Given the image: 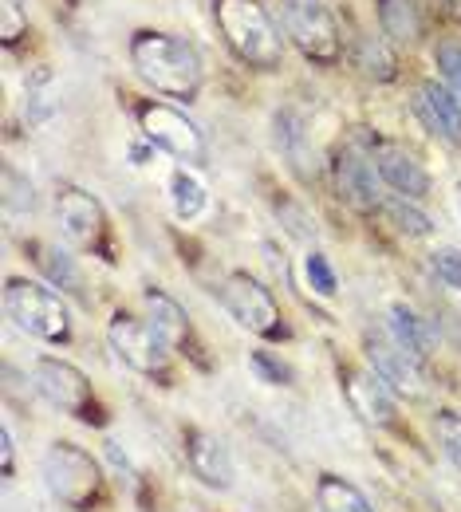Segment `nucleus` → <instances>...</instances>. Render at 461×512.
<instances>
[{"instance_id": "obj_17", "label": "nucleus", "mask_w": 461, "mask_h": 512, "mask_svg": "<svg viewBox=\"0 0 461 512\" xmlns=\"http://www.w3.org/2000/svg\"><path fill=\"white\" fill-rule=\"evenodd\" d=\"M146 320H150V327H154L174 351H190V347H194L190 316H186V308H182L174 296L150 288V292H146Z\"/></svg>"}, {"instance_id": "obj_27", "label": "nucleus", "mask_w": 461, "mask_h": 512, "mask_svg": "<svg viewBox=\"0 0 461 512\" xmlns=\"http://www.w3.org/2000/svg\"><path fill=\"white\" fill-rule=\"evenodd\" d=\"M249 371L268 386H292V379H296V371L284 359H276L272 351H253L249 355Z\"/></svg>"}, {"instance_id": "obj_26", "label": "nucleus", "mask_w": 461, "mask_h": 512, "mask_svg": "<svg viewBox=\"0 0 461 512\" xmlns=\"http://www.w3.org/2000/svg\"><path fill=\"white\" fill-rule=\"evenodd\" d=\"M4 205H8V213H32L36 209V186L16 166H4Z\"/></svg>"}, {"instance_id": "obj_8", "label": "nucleus", "mask_w": 461, "mask_h": 512, "mask_svg": "<svg viewBox=\"0 0 461 512\" xmlns=\"http://www.w3.org/2000/svg\"><path fill=\"white\" fill-rule=\"evenodd\" d=\"M134 119H138V130L146 134L150 146H158V150H166V154H174L178 162H190V166L205 162V154H209L205 134L198 130L194 119H186V111L146 99V103L134 107Z\"/></svg>"}, {"instance_id": "obj_28", "label": "nucleus", "mask_w": 461, "mask_h": 512, "mask_svg": "<svg viewBox=\"0 0 461 512\" xmlns=\"http://www.w3.org/2000/svg\"><path fill=\"white\" fill-rule=\"evenodd\" d=\"M276 146H280L284 154H292V158L304 154V123H300L292 111H280V115H276Z\"/></svg>"}, {"instance_id": "obj_22", "label": "nucleus", "mask_w": 461, "mask_h": 512, "mask_svg": "<svg viewBox=\"0 0 461 512\" xmlns=\"http://www.w3.org/2000/svg\"><path fill=\"white\" fill-rule=\"evenodd\" d=\"M379 209H383V217L395 225L402 237H430V233H434V221H430L410 197H398V193L395 197H383Z\"/></svg>"}, {"instance_id": "obj_6", "label": "nucleus", "mask_w": 461, "mask_h": 512, "mask_svg": "<svg viewBox=\"0 0 461 512\" xmlns=\"http://www.w3.org/2000/svg\"><path fill=\"white\" fill-rule=\"evenodd\" d=\"M221 296V308L241 323L245 331L261 335V339H284L288 335V323H284V312L276 304V296L264 288L253 272H229L217 288Z\"/></svg>"}, {"instance_id": "obj_34", "label": "nucleus", "mask_w": 461, "mask_h": 512, "mask_svg": "<svg viewBox=\"0 0 461 512\" xmlns=\"http://www.w3.org/2000/svg\"><path fill=\"white\" fill-rule=\"evenodd\" d=\"M458 209H461V201H458Z\"/></svg>"}, {"instance_id": "obj_31", "label": "nucleus", "mask_w": 461, "mask_h": 512, "mask_svg": "<svg viewBox=\"0 0 461 512\" xmlns=\"http://www.w3.org/2000/svg\"><path fill=\"white\" fill-rule=\"evenodd\" d=\"M304 272H308V284H312L320 296H335L339 280H335V272H331L328 256H324V253H308V256H304Z\"/></svg>"}, {"instance_id": "obj_21", "label": "nucleus", "mask_w": 461, "mask_h": 512, "mask_svg": "<svg viewBox=\"0 0 461 512\" xmlns=\"http://www.w3.org/2000/svg\"><path fill=\"white\" fill-rule=\"evenodd\" d=\"M379 24H383V36H391L395 44H414L422 36L418 0H379Z\"/></svg>"}, {"instance_id": "obj_14", "label": "nucleus", "mask_w": 461, "mask_h": 512, "mask_svg": "<svg viewBox=\"0 0 461 512\" xmlns=\"http://www.w3.org/2000/svg\"><path fill=\"white\" fill-rule=\"evenodd\" d=\"M186 465L190 473L198 477L205 489H217V493H229L233 489V477H237V465H233V453L221 438L205 434V430H186Z\"/></svg>"}, {"instance_id": "obj_24", "label": "nucleus", "mask_w": 461, "mask_h": 512, "mask_svg": "<svg viewBox=\"0 0 461 512\" xmlns=\"http://www.w3.org/2000/svg\"><path fill=\"white\" fill-rule=\"evenodd\" d=\"M355 67H359L363 75L379 79V83H391L398 75L391 52H387L383 40H375V36H359V40H355Z\"/></svg>"}, {"instance_id": "obj_9", "label": "nucleus", "mask_w": 461, "mask_h": 512, "mask_svg": "<svg viewBox=\"0 0 461 512\" xmlns=\"http://www.w3.org/2000/svg\"><path fill=\"white\" fill-rule=\"evenodd\" d=\"M56 221H60V233L67 237V245L111 260V225H107V213H103L95 193L79 190V186H60Z\"/></svg>"}, {"instance_id": "obj_18", "label": "nucleus", "mask_w": 461, "mask_h": 512, "mask_svg": "<svg viewBox=\"0 0 461 512\" xmlns=\"http://www.w3.org/2000/svg\"><path fill=\"white\" fill-rule=\"evenodd\" d=\"M387 335L395 339L398 347H406L410 355H418V359H430L434 347H438V335H434L430 320H422L406 304H391L387 308Z\"/></svg>"}, {"instance_id": "obj_4", "label": "nucleus", "mask_w": 461, "mask_h": 512, "mask_svg": "<svg viewBox=\"0 0 461 512\" xmlns=\"http://www.w3.org/2000/svg\"><path fill=\"white\" fill-rule=\"evenodd\" d=\"M4 312L32 339H44V343L71 339V312L52 284H40L28 276H8L4 280Z\"/></svg>"}, {"instance_id": "obj_33", "label": "nucleus", "mask_w": 461, "mask_h": 512, "mask_svg": "<svg viewBox=\"0 0 461 512\" xmlns=\"http://www.w3.org/2000/svg\"><path fill=\"white\" fill-rule=\"evenodd\" d=\"M0 477H4V481L16 477V438H12V426H8V422H4V430H0Z\"/></svg>"}, {"instance_id": "obj_20", "label": "nucleus", "mask_w": 461, "mask_h": 512, "mask_svg": "<svg viewBox=\"0 0 461 512\" xmlns=\"http://www.w3.org/2000/svg\"><path fill=\"white\" fill-rule=\"evenodd\" d=\"M316 505H320V512H375L371 497L339 473H324L316 481Z\"/></svg>"}, {"instance_id": "obj_3", "label": "nucleus", "mask_w": 461, "mask_h": 512, "mask_svg": "<svg viewBox=\"0 0 461 512\" xmlns=\"http://www.w3.org/2000/svg\"><path fill=\"white\" fill-rule=\"evenodd\" d=\"M213 16H217L225 44L233 48V56L241 64L257 67V71L280 67V60H284L280 28L272 24V16L257 0H213Z\"/></svg>"}, {"instance_id": "obj_2", "label": "nucleus", "mask_w": 461, "mask_h": 512, "mask_svg": "<svg viewBox=\"0 0 461 512\" xmlns=\"http://www.w3.org/2000/svg\"><path fill=\"white\" fill-rule=\"evenodd\" d=\"M40 473L48 493L71 512H95L107 505V473L103 465L75 442H52L40 457Z\"/></svg>"}, {"instance_id": "obj_11", "label": "nucleus", "mask_w": 461, "mask_h": 512, "mask_svg": "<svg viewBox=\"0 0 461 512\" xmlns=\"http://www.w3.org/2000/svg\"><path fill=\"white\" fill-rule=\"evenodd\" d=\"M335 190L339 197L359 209V213H371L383 205V193H379V166H375V150H367V142H347L339 154H335Z\"/></svg>"}, {"instance_id": "obj_16", "label": "nucleus", "mask_w": 461, "mask_h": 512, "mask_svg": "<svg viewBox=\"0 0 461 512\" xmlns=\"http://www.w3.org/2000/svg\"><path fill=\"white\" fill-rule=\"evenodd\" d=\"M414 111L422 115V123L434 130V134H442L446 142L461 146V99L450 91V87H442V83L426 79V83L418 87Z\"/></svg>"}, {"instance_id": "obj_25", "label": "nucleus", "mask_w": 461, "mask_h": 512, "mask_svg": "<svg viewBox=\"0 0 461 512\" xmlns=\"http://www.w3.org/2000/svg\"><path fill=\"white\" fill-rule=\"evenodd\" d=\"M434 438L446 453V461L461 469V410H438L434 414Z\"/></svg>"}, {"instance_id": "obj_23", "label": "nucleus", "mask_w": 461, "mask_h": 512, "mask_svg": "<svg viewBox=\"0 0 461 512\" xmlns=\"http://www.w3.org/2000/svg\"><path fill=\"white\" fill-rule=\"evenodd\" d=\"M205 201H209L205 186H201L190 170H174L170 174V205H174V213L182 221H194L201 209H205Z\"/></svg>"}, {"instance_id": "obj_15", "label": "nucleus", "mask_w": 461, "mask_h": 512, "mask_svg": "<svg viewBox=\"0 0 461 512\" xmlns=\"http://www.w3.org/2000/svg\"><path fill=\"white\" fill-rule=\"evenodd\" d=\"M375 166H379V178L398 193V197H410V201H422L430 193V174L422 170V162L398 146V142H375Z\"/></svg>"}, {"instance_id": "obj_1", "label": "nucleus", "mask_w": 461, "mask_h": 512, "mask_svg": "<svg viewBox=\"0 0 461 512\" xmlns=\"http://www.w3.org/2000/svg\"><path fill=\"white\" fill-rule=\"evenodd\" d=\"M134 71L170 99H194L201 91V56L194 44L170 32H138L131 40Z\"/></svg>"}, {"instance_id": "obj_13", "label": "nucleus", "mask_w": 461, "mask_h": 512, "mask_svg": "<svg viewBox=\"0 0 461 512\" xmlns=\"http://www.w3.org/2000/svg\"><path fill=\"white\" fill-rule=\"evenodd\" d=\"M339 386H343V398L347 406L367 422V426H395L398 422V402L395 390L383 383L371 367H343L339 371Z\"/></svg>"}, {"instance_id": "obj_29", "label": "nucleus", "mask_w": 461, "mask_h": 512, "mask_svg": "<svg viewBox=\"0 0 461 512\" xmlns=\"http://www.w3.org/2000/svg\"><path fill=\"white\" fill-rule=\"evenodd\" d=\"M20 36H28V12L20 0H4L0 4V40L12 48Z\"/></svg>"}, {"instance_id": "obj_7", "label": "nucleus", "mask_w": 461, "mask_h": 512, "mask_svg": "<svg viewBox=\"0 0 461 512\" xmlns=\"http://www.w3.org/2000/svg\"><path fill=\"white\" fill-rule=\"evenodd\" d=\"M276 16H280V28L284 36L316 64H335L339 60V28H335V16L328 12L324 0H280L276 4Z\"/></svg>"}, {"instance_id": "obj_10", "label": "nucleus", "mask_w": 461, "mask_h": 512, "mask_svg": "<svg viewBox=\"0 0 461 512\" xmlns=\"http://www.w3.org/2000/svg\"><path fill=\"white\" fill-rule=\"evenodd\" d=\"M107 339H111V347H115V355L138 371V375H166V367H170V343L150 327V320H134L127 312H115V320L107 327Z\"/></svg>"}, {"instance_id": "obj_5", "label": "nucleus", "mask_w": 461, "mask_h": 512, "mask_svg": "<svg viewBox=\"0 0 461 512\" xmlns=\"http://www.w3.org/2000/svg\"><path fill=\"white\" fill-rule=\"evenodd\" d=\"M32 390L48 406H56L60 414L83 422V426H103L107 422V410H103L91 379L75 363H67V359H52V355L36 359L32 363Z\"/></svg>"}, {"instance_id": "obj_12", "label": "nucleus", "mask_w": 461, "mask_h": 512, "mask_svg": "<svg viewBox=\"0 0 461 512\" xmlns=\"http://www.w3.org/2000/svg\"><path fill=\"white\" fill-rule=\"evenodd\" d=\"M367 363L371 371L391 386L402 398H422L426 394V371L422 359L410 355L406 347H398L391 335H367Z\"/></svg>"}, {"instance_id": "obj_30", "label": "nucleus", "mask_w": 461, "mask_h": 512, "mask_svg": "<svg viewBox=\"0 0 461 512\" xmlns=\"http://www.w3.org/2000/svg\"><path fill=\"white\" fill-rule=\"evenodd\" d=\"M430 268H434V276L446 288L461 292V249H434L430 253Z\"/></svg>"}, {"instance_id": "obj_19", "label": "nucleus", "mask_w": 461, "mask_h": 512, "mask_svg": "<svg viewBox=\"0 0 461 512\" xmlns=\"http://www.w3.org/2000/svg\"><path fill=\"white\" fill-rule=\"evenodd\" d=\"M28 253L40 264V272L48 276L52 288H60V292L75 296V300H87V292H83V272H79L75 256H67L60 245H48V241H32Z\"/></svg>"}, {"instance_id": "obj_32", "label": "nucleus", "mask_w": 461, "mask_h": 512, "mask_svg": "<svg viewBox=\"0 0 461 512\" xmlns=\"http://www.w3.org/2000/svg\"><path fill=\"white\" fill-rule=\"evenodd\" d=\"M438 71H442V79L450 83V91L461 99V44H442L438 48Z\"/></svg>"}]
</instances>
